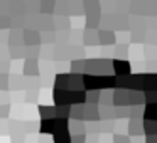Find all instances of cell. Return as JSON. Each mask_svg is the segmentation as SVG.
I'll return each instance as SVG.
<instances>
[{"mask_svg":"<svg viewBox=\"0 0 157 143\" xmlns=\"http://www.w3.org/2000/svg\"><path fill=\"white\" fill-rule=\"evenodd\" d=\"M9 24H10V19H9L7 15L0 14V29H5V27H9Z\"/></svg>","mask_w":157,"mask_h":143,"instance_id":"obj_29","label":"cell"},{"mask_svg":"<svg viewBox=\"0 0 157 143\" xmlns=\"http://www.w3.org/2000/svg\"><path fill=\"white\" fill-rule=\"evenodd\" d=\"M100 98H101V91H88V93H86V105L98 106Z\"/></svg>","mask_w":157,"mask_h":143,"instance_id":"obj_20","label":"cell"},{"mask_svg":"<svg viewBox=\"0 0 157 143\" xmlns=\"http://www.w3.org/2000/svg\"><path fill=\"white\" fill-rule=\"evenodd\" d=\"M85 121L86 123H98L101 121L100 108L95 105H85Z\"/></svg>","mask_w":157,"mask_h":143,"instance_id":"obj_7","label":"cell"},{"mask_svg":"<svg viewBox=\"0 0 157 143\" xmlns=\"http://www.w3.org/2000/svg\"><path fill=\"white\" fill-rule=\"evenodd\" d=\"M56 118L69 119L71 118V106H56Z\"/></svg>","mask_w":157,"mask_h":143,"instance_id":"obj_19","label":"cell"},{"mask_svg":"<svg viewBox=\"0 0 157 143\" xmlns=\"http://www.w3.org/2000/svg\"><path fill=\"white\" fill-rule=\"evenodd\" d=\"M128 119H144V106H130Z\"/></svg>","mask_w":157,"mask_h":143,"instance_id":"obj_21","label":"cell"},{"mask_svg":"<svg viewBox=\"0 0 157 143\" xmlns=\"http://www.w3.org/2000/svg\"><path fill=\"white\" fill-rule=\"evenodd\" d=\"M113 108H130L128 89H115L113 91Z\"/></svg>","mask_w":157,"mask_h":143,"instance_id":"obj_4","label":"cell"},{"mask_svg":"<svg viewBox=\"0 0 157 143\" xmlns=\"http://www.w3.org/2000/svg\"><path fill=\"white\" fill-rule=\"evenodd\" d=\"M127 135H130V138H144V119H128Z\"/></svg>","mask_w":157,"mask_h":143,"instance_id":"obj_5","label":"cell"},{"mask_svg":"<svg viewBox=\"0 0 157 143\" xmlns=\"http://www.w3.org/2000/svg\"><path fill=\"white\" fill-rule=\"evenodd\" d=\"M101 106H113V93L101 91V98H100Z\"/></svg>","mask_w":157,"mask_h":143,"instance_id":"obj_23","label":"cell"},{"mask_svg":"<svg viewBox=\"0 0 157 143\" xmlns=\"http://www.w3.org/2000/svg\"><path fill=\"white\" fill-rule=\"evenodd\" d=\"M34 98L36 99H37V91H31V93H29V96H25V101H34Z\"/></svg>","mask_w":157,"mask_h":143,"instance_id":"obj_32","label":"cell"},{"mask_svg":"<svg viewBox=\"0 0 157 143\" xmlns=\"http://www.w3.org/2000/svg\"><path fill=\"white\" fill-rule=\"evenodd\" d=\"M112 69L115 78H128L132 74V68H130V62L127 59H113Z\"/></svg>","mask_w":157,"mask_h":143,"instance_id":"obj_3","label":"cell"},{"mask_svg":"<svg viewBox=\"0 0 157 143\" xmlns=\"http://www.w3.org/2000/svg\"><path fill=\"white\" fill-rule=\"evenodd\" d=\"M83 41H85L86 46H95L100 44L98 42V31H93V29H86L83 32Z\"/></svg>","mask_w":157,"mask_h":143,"instance_id":"obj_13","label":"cell"},{"mask_svg":"<svg viewBox=\"0 0 157 143\" xmlns=\"http://www.w3.org/2000/svg\"><path fill=\"white\" fill-rule=\"evenodd\" d=\"M112 143H132V138L127 133H113Z\"/></svg>","mask_w":157,"mask_h":143,"instance_id":"obj_22","label":"cell"},{"mask_svg":"<svg viewBox=\"0 0 157 143\" xmlns=\"http://www.w3.org/2000/svg\"><path fill=\"white\" fill-rule=\"evenodd\" d=\"M68 128H69V119L54 118V119H44V121H41L39 131L42 135H56V133L64 131Z\"/></svg>","mask_w":157,"mask_h":143,"instance_id":"obj_2","label":"cell"},{"mask_svg":"<svg viewBox=\"0 0 157 143\" xmlns=\"http://www.w3.org/2000/svg\"><path fill=\"white\" fill-rule=\"evenodd\" d=\"M9 113H10L9 105H2V106H0V118H7Z\"/></svg>","mask_w":157,"mask_h":143,"instance_id":"obj_30","label":"cell"},{"mask_svg":"<svg viewBox=\"0 0 157 143\" xmlns=\"http://www.w3.org/2000/svg\"><path fill=\"white\" fill-rule=\"evenodd\" d=\"M39 116H41V119L44 121V119H54L56 118V106H39Z\"/></svg>","mask_w":157,"mask_h":143,"instance_id":"obj_12","label":"cell"},{"mask_svg":"<svg viewBox=\"0 0 157 143\" xmlns=\"http://www.w3.org/2000/svg\"><path fill=\"white\" fill-rule=\"evenodd\" d=\"M144 136H157V121H144Z\"/></svg>","mask_w":157,"mask_h":143,"instance_id":"obj_18","label":"cell"},{"mask_svg":"<svg viewBox=\"0 0 157 143\" xmlns=\"http://www.w3.org/2000/svg\"><path fill=\"white\" fill-rule=\"evenodd\" d=\"M145 143H157V136H145Z\"/></svg>","mask_w":157,"mask_h":143,"instance_id":"obj_33","label":"cell"},{"mask_svg":"<svg viewBox=\"0 0 157 143\" xmlns=\"http://www.w3.org/2000/svg\"><path fill=\"white\" fill-rule=\"evenodd\" d=\"M144 96H145V105H157V89L145 91Z\"/></svg>","mask_w":157,"mask_h":143,"instance_id":"obj_24","label":"cell"},{"mask_svg":"<svg viewBox=\"0 0 157 143\" xmlns=\"http://www.w3.org/2000/svg\"><path fill=\"white\" fill-rule=\"evenodd\" d=\"M144 121H157V105L144 106Z\"/></svg>","mask_w":157,"mask_h":143,"instance_id":"obj_14","label":"cell"},{"mask_svg":"<svg viewBox=\"0 0 157 143\" xmlns=\"http://www.w3.org/2000/svg\"><path fill=\"white\" fill-rule=\"evenodd\" d=\"M10 143H27V141H25V135H24V133L12 135L10 136Z\"/></svg>","mask_w":157,"mask_h":143,"instance_id":"obj_27","label":"cell"},{"mask_svg":"<svg viewBox=\"0 0 157 143\" xmlns=\"http://www.w3.org/2000/svg\"><path fill=\"white\" fill-rule=\"evenodd\" d=\"M22 37H24V44L27 47H32V46H39L42 42L41 34L34 29H24L22 31Z\"/></svg>","mask_w":157,"mask_h":143,"instance_id":"obj_6","label":"cell"},{"mask_svg":"<svg viewBox=\"0 0 157 143\" xmlns=\"http://www.w3.org/2000/svg\"><path fill=\"white\" fill-rule=\"evenodd\" d=\"M86 143H100V135H88Z\"/></svg>","mask_w":157,"mask_h":143,"instance_id":"obj_31","label":"cell"},{"mask_svg":"<svg viewBox=\"0 0 157 143\" xmlns=\"http://www.w3.org/2000/svg\"><path fill=\"white\" fill-rule=\"evenodd\" d=\"M56 10V2L54 0H42L41 2V12L46 15H52Z\"/></svg>","mask_w":157,"mask_h":143,"instance_id":"obj_17","label":"cell"},{"mask_svg":"<svg viewBox=\"0 0 157 143\" xmlns=\"http://www.w3.org/2000/svg\"><path fill=\"white\" fill-rule=\"evenodd\" d=\"M127 51H128V46L127 44H118L115 47V54L120 56V57H117V59H123V56H127Z\"/></svg>","mask_w":157,"mask_h":143,"instance_id":"obj_25","label":"cell"},{"mask_svg":"<svg viewBox=\"0 0 157 143\" xmlns=\"http://www.w3.org/2000/svg\"><path fill=\"white\" fill-rule=\"evenodd\" d=\"M83 10H85L86 17H90V15H101L100 12H101V5H100V2H96V0H86V2H83Z\"/></svg>","mask_w":157,"mask_h":143,"instance_id":"obj_9","label":"cell"},{"mask_svg":"<svg viewBox=\"0 0 157 143\" xmlns=\"http://www.w3.org/2000/svg\"><path fill=\"white\" fill-rule=\"evenodd\" d=\"M117 41V35L112 29H100L98 31V42L101 46H112L115 44Z\"/></svg>","mask_w":157,"mask_h":143,"instance_id":"obj_8","label":"cell"},{"mask_svg":"<svg viewBox=\"0 0 157 143\" xmlns=\"http://www.w3.org/2000/svg\"><path fill=\"white\" fill-rule=\"evenodd\" d=\"M24 74L25 76H36L39 74V62L36 57H27L24 62Z\"/></svg>","mask_w":157,"mask_h":143,"instance_id":"obj_10","label":"cell"},{"mask_svg":"<svg viewBox=\"0 0 157 143\" xmlns=\"http://www.w3.org/2000/svg\"><path fill=\"white\" fill-rule=\"evenodd\" d=\"M52 141L54 143H71V133H69V130H64V131H59L56 135H52Z\"/></svg>","mask_w":157,"mask_h":143,"instance_id":"obj_16","label":"cell"},{"mask_svg":"<svg viewBox=\"0 0 157 143\" xmlns=\"http://www.w3.org/2000/svg\"><path fill=\"white\" fill-rule=\"evenodd\" d=\"M88 140V135H76V136H71V143H86Z\"/></svg>","mask_w":157,"mask_h":143,"instance_id":"obj_28","label":"cell"},{"mask_svg":"<svg viewBox=\"0 0 157 143\" xmlns=\"http://www.w3.org/2000/svg\"><path fill=\"white\" fill-rule=\"evenodd\" d=\"M54 89H64V91H85L83 86V76L81 74H58L54 81Z\"/></svg>","mask_w":157,"mask_h":143,"instance_id":"obj_1","label":"cell"},{"mask_svg":"<svg viewBox=\"0 0 157 143\" xmlns=\"http://www.w3.org/2000/svg\"><path fill=\"white\" fill-rule=\"evenodd\" d=\"M69 133L71 136L76 135H86V123L85 121H69Z\"/></svg>","mask_w":157,"mask_h":143,"instance_id":"obj_11","label":"cell"},{"mask_svg":"<svg viewBox=\"0 0 157 143\" xmlns=\"http://www.w3.org/2000/svg\"><path fill=\"white\" fill-rule=\"evenodd\" d=\"M71 119H75V121H85V105L71 106Z\"/></svg>","mask_w":157,"mask_h":143,"instance_id":"obj_15","label":"cell"},{"mask_svg":"<svg viewBox=\"0 0 157 143\" xmlns=\"http://www.w3.org/2000/svg\"><path fill=\"white\" fill-rule=\"evenodd\" d=\"M9 76L5 72H0V91H7L9 89Z\"/></svg>","mask_w":157,"mask_h":143,"instance_id":"obj_26","label":"cell"}]
</instances>
